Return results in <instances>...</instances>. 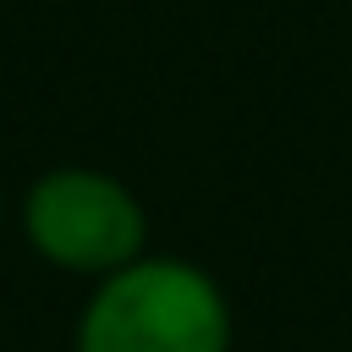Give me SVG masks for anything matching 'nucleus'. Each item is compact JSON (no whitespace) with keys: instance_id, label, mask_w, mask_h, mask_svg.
<instances>
[{"instance_id":"2","label":"nucleus","mask_w":352,"mask_h":352,"mask_svg":"<svg viewBox=\"0 0 352 352\" xmlns=\"http://www.w3.org/2000/svg\"><path fill=\"white\" fill-rule=\"evenodd\" d=\"M16 220L44 264L82 280H104L148 253L143 198L99 165H55L33 176Z\"/></svg>"},{"instance_id":"3","label":"nucleus","mask_w":352,"mask_h":352,"mask_svg":"<svg viewBox=\"0 0 352 352\" xmlns=\"http://www.w3.org/2000/svg\"><path fill=\"white\" fill-rule=\"evenodd\" d=\"M0 231H6V187H0Z\"/></svg>"},{"instance_id":"1","label":"nucleus","mask_w":352,"mask_h":352,"mask_svg":"<svg viewBox=\"0 0 352 352\" xmlns=\"http://www.w3.org/2000/svg\"><path fill=\"white\" fill-rule=\"evenodd\" d=\"M236 308L226 286L182 253H143L94 280L72 352H231Z\"/></svg>"}]
</instances>
